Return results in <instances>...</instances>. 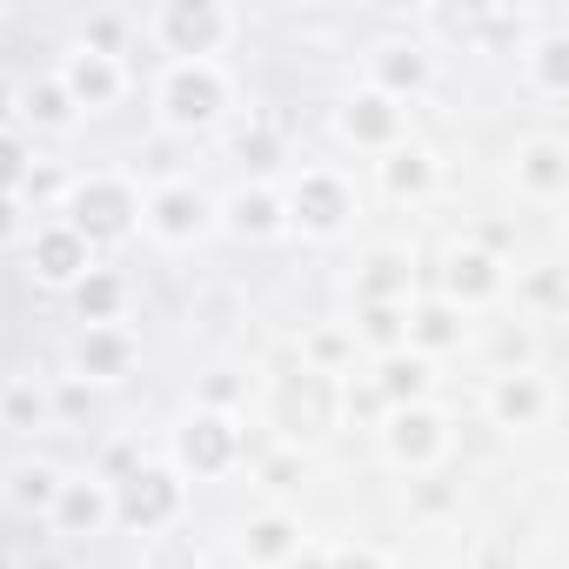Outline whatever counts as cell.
<instances>
[{
  "mask_svg": "<svg viewBox=\"0 0 569 569\" xmlns=\"http://www.w3.org/2000/svg\"><path fill=\"white\" fill-rule=\"evenodd\" d=\"M21 128V81L14 74H0V134Z\"/></svg>",
  "mask_w": 569,
  "mask_h": 569,
  "instance_id": "41",
  "label": "cell"
},
{
  "mask_svg": "<svg viewBox=\"0 0 569 569\" xmlns=\"http://www.w3.org/2000/svg\"><path fill=\"white\" fill-rule=\"evenodd\" d=\"M376 181H382V194H389L396 208H422V201L442 188V161H436V148H422V141L409 134L402 148H389V154L376 161Z\"/></svg>",
  "mask_w": 569,
  "mask_h": 569,
  "instance_id": "22",
  "label": "cell"
},
{
  "mask_svg": "<svg viewBox=\"0 0 569 569\" xmlns=\"http://www.w3.org/2000/svg\"><path fill=\"white\" fill-rule=\"evenodd\" d=\"M148 101L168 134H214L234 114V74L221 61H161Z\"/></svg>",
  "mask_w": 569,
  "mask_h": 569,
  "instance_id": "1",
  "label": "cell"
},
{
  "mask_svg": "<svg viewBox=\"0 0 569 569\" xmlns=\"http://www.w3.org/2000/svg\"><path fill=\"white\" fill-rule=\"evenodd\" d=\"M141 228H148V241H161V248H201V241L221 228V208H214V194H208L201 181L168 174V181H154V188L141 194Z\"/></svg>",
  "mask_w": 569,
  "mask_h": 569,
  "instance_id": "8",
  "label": "cell"
},
{
  "mask_svg": "<svg viewBox=\"0 0 569 569\" xmlns=\"http://www.w3.org/2000/svg\"><path fill=\"white\" fill-rule=\"evenodd\" d=\"M214 208H221V228L241 234V241L289 234V214H281V181H241V188L214 194Z\"/></svg>",
  "mask_w": 569,
  "mask_h": 569,
  "instance_id": "19",
  "label": "cell"
},
{
  "mask_svg": "<svg viewBox=\"0 0 569 569\" xmlns=\"http://www.w3.org/2000/svg\"><path fill=\"white\" fill-rule=\"evenodd\" d=\"M329 569H389V556L369 542H349V549H329Z\"/></svg>",
  "mask_w": 569,
  "mask_h": 569,
  "instance_id": "39",
  "label": "cell"
},
{
  "mask_svg": "<svg viewBox=\"0 0 569 569\" xmlns=\"http://www.w3.org/2000/svg\"><path fill=\"white\" fill-rule=\"evenodd\" d=\"M21 248H28V274L41 281V289H54V296H68L88 268H101V254H94L68 221H34V234H28Z\"/></svg>",
  "mask_w": 569,
  "mask_h": 569,
  "instance_id": "16",
  "label": "cell"
},
{
  "mask_svg": "<svg viewBox=\"0 0 569 569\" xmlns=\"http://www.w3.org/2000/svg\"><path fill=\"white\" fill-rule=\"evenodd\" d=\"M0 429L8 436H48L54 422V382L48 376H0Z\"/></svg>",
  "mask_w": 569,
  "mask_h": 569,
  "instance_id": "27",
  "label": "cell"
},
{
  "mask_svg": "<svg viewBox=\"0 0 569 569\" xmlns=\"http://www.w3.org/2000/svg\"><path fill=\"white\" fill-rule=\"evenodd\" d=\"M376 442H382V462H389V469H402V476H429V469L449 462V449H456V422L442 416V402H409V409H382Z\"/></svg>",
  "mask_w": 569,
  "mask_h": 569,
  "instance_id": "7",
  "label": "cell"
},
{
  "mask_svg": "<svg viewBox=\"0 0 569 569\" xmlns=\"http://www.w3.org/2000/svg\"><path fill=\"white\" fill-rule=\"evenodd\" d=\"M309 476V456L302 449H268L261 456V489H296Z\"/></svg>",
  "mask_w": 569,
  "mask_h": 569,
  "instance_id": "36",
  "label": "cell"
},
{
  "mask_svg": "<svg viewBox=\"0 0 569 569\" xmlns=\"http://www.w3.org/2000/svg\"><path fill=\"white\" fill-rule=\"evenodd\" d=\"M228 148H234V161L248 168V181H274V168H281V134H274L268 121H248Z\"/></svg>",
  "mask_w": 569,
  "mask_h": 569,
  "instance_id": "32",
  "label": "cell"
},
{
  "mask_svg": "<svg viewBox=\"0 0 569 569\" xmlns=\"http://www.w3.org/2000/svg\"><path fill=\"white\" fill-rule=\"evenodd\" d=\"M21 128H34V134H74L81 128V108L68 101V88L54 74H41V81L21 88Z\"/></svg>",
  "mask_w": 569,
  "mask_h": 569,
  "instance_id": "29",
  "label": "cell"
},
{
  "mask_svg": "<svg viewBox=\"0 0 569 569\" xmlns=\"http://www.w3.org/2000/svg\"><path fill=\"white\" fill-rule=\"evenodd\" d=\"M88 402H94V389L88 382H54V422H74V416H88Z\"/></svg>",
  "mask_w": 569,
  "mask_h": 569,
  "instance_id": "38",
  "label": "cell"
},
{
  "mask_svg": "<svg viewBox=\"0 0 569 569\" xmlns=\"http://www.w3.org/2000/svg\"><path fill=\"white\" fill-rule=\"evenodd\" d=\"M34 234V214H28V201L21 194H0V248H21Z\"/></svg>",
  "mask_w": 569,
  "mask_h": 569,
  "instance_id": "37",
  "label": "cell"
},
{
  "mask_svg": "<svg viewBox=\"0 0 569 569\" xmlns=\"http://www.w3.org/2000/svg\"><path fill=\"white\" fill-rule=\"evenodd\" d=\"M234 402H241V382H234V376H214V382L201 389L194 409H221V416H234Z\"/></svg>",
  "mask_w": 569,
  "mask_h": 569,
  "instance_id": "40",
  "label": "cell"
},
{
  "mask_svg": "<svg viewBox=\"0 0 569 569\" xmlns=\"http://www.w3.org/2000/svg\"><path fill=\"white\" fill-rule=\"evenodd\" d=\"M34 141L21 134V128H8V134H0V194H21L28 188V174H34Z\"/></svg>",
  "mask_w": 569,
  "mask_h": 569,
  "instance_id": "35",
  "label": "cell"
},
{
  "mask_svg": "<svg viewBox=\"0 0 569 569\" xmlns=\"http://www.w3.org/2000/svg\"><path fill=\"white\" fill-rule=\"evenodd\" d=\"M289 569H329V549H322V542H302V549L289 556Z\"/></svg>",
  "mask_w": 569,
  "mask_h": 569,
  "instance_id": "42",
  "label": "cell"
},
{
  "mask_svg": "<svg viewBox=\"0 0 569 569\" xmlns=\"http://www.w3.org/2000/svg\"><path fill=\"white\" fill-rule=\"evenodd\" d=\"M101 529H114V482H101L94 469L61 476V496L48 509V536L54 542H88Z\"/></svg>",
  "mask_w": 569,
  "mask_h": 569,
  "instance_id": "15",
  "label": "cell"
},
{
  "mask_svg": "<svg viewBox=\"0 0 569 569\" xmlns=\"http://www.w3.org/2000/svg\"><path fill=\"white\" fill-rule=\"evenodd\" d=\"M469 336H476V322H469L462 309H449V302H436V296H416V302H409V342H402V349H416L422 362L462 356Z\"/></svg>",
  "mask_w": 569,
  "mask_h": 569,
  "instance_id": "23",
  "label": "cell"
},
{
  "mask_svg": "<svg viewBox=\"0 0 569 569\" xmlns=\"http://www.w3.org/2000/svg\"><path fill=\"white\" fill-rule=\"evenodd\" d=\"M356 302H389V309L416 302V254L402 241H376L356 261Z\"/></svg>",
  "mask_w": 569,
  "mask_h": 569,
  "instance_id": "20",
  "label": "cell"
},
{
  "mask_svg": "<svg viewBox=\"0 0 569 569\" xmlns=\"http://www.w3.org/2000/svg\"><path fill=\"white\" fill-rule=\"evenodd\" d=\"M516 302L529 309V316H562L569 309V281H562V268H529L522 281H516Z\"/></svg>",
  "mask_w": 569,
  "mask_h": 569,
  "instance_id": "34",
  "label": "cell"
},
{
  "mask_svg": "<svg viewBox=\"0 0 569 569\" xmlns=\"http://www.w3.org/2000/svg\"><path fill=\"white\" fill-rule=\"evenodd\" d=\"M54 221H68V228L101 254V248H114V241H128V234L141 228V188H134V174H121V168H88V174L68 181V201H61Z\"/></svg>",
  "mask_w": 569,
  "mask_h": 569,
  "instance_id": "2",
  "label": "cell"
},
{
  "mask_svg": "<svg viewBox=\"0 0 569 569\" xmlns=\"http://www.w3.org/2000/svg\"><path fill=\"white\" fill-rule=\"evenodd\" d=\"M302 542H309L302 516L281 509V502H268V509H254V516L241 522V562H248V569H289V556H296Z\"/></svg>",
  "mask_w": 569,
  "mask_h": 569,
  "instance_id": "21",
  "label": "cell"
},
{
  "mask_svg": "<svg viewBox=\"0 0 569 569\" xmlns=\"http://www.w3.org/2000/svg\"><path fill=\"white\" fill-rule=\"evenodd\" d=\"M356 349L369 356H396L409 342V309H389V302H356V322H349Z\"/></svg>",
  "mask_w": 569,
  "mask_h": 569,
  "instance_id": "30",
  "label": "cell"
},
{
  "mask_svg": "<svg viewBox=\"0 0 569 569\" xmlns=\"http://www.w3.org/2000/svg\"><path fill=\"white\" fill-rule=\"evenodd\" d=\"M0 569H21V556H14V549H0Z\"/></svg>",
  "mask_w": 569,
  "mask_h": 569,
  "instance_id": "43",
  "label": "cell"
},
{
  "mask_svg": "<svg viewBox=\"0 0 569 569\" xmlns=\"http://www.w3.org/2000/svg\"><path fill=\"white\" fill-rule=\"evenodd\" d=\"M509 181H516V194H522L529 208H562V201H569V141H556V134L516 141Z\"/></svg>",
  "mask_w": 569,
  "mask_h": 569,
  "instance_id": "17",
  "label": "cell"
},
{
  "mask_svg": "<svg viewBox=\"0 0 569 569\" xmlns=\"http://www.w3.org/2000/svg\"><path fill=\"white\" fill-rule=\"evenodd\" d=\"M54 81L68 88V101H74L81 114H108V108H121V94H128V61L68 41L61 61H54Z\"/></svg>",
  "mask_w": 569,
  "mask_h": 569,
  "instance_id": "14",
  "label": "cell"
},
{
  "mask_svg": "<svg viewBox=\"0 0 569 569\" xmlns=\"http://www.w3.org/2000/svg\"><path fill=\"white\" fill-rule=\"evenodd\" d=\"M141 34V21L128 14V8H94L88 21H81V48H101V54H128V41Z\"/></svg>",
  "mask_w": 569,
  "mask_h": 569,
  "instance_id": "33",
  "label": "cell"
},
{
  "mask_svg": "<svg viewBox=\"0 0 569 569\" xmlns=\"http://www.w3.org/2000/svg\"><path fill=\"white\" fill-rule=\"evenodd\" d=\"M522 88L536 101H569V28H542V34H522Z\"/></svg>",
  "mask_w": 569,
  "mask_h": 569,
  "instance_id": "26",
  "label": "cell"
},
{
  "mask_svg": "<svg viewBox=\"0 0 569 569\" xmlns=\"http://www.w3.org/2000/svg\"><path fill=\"white\" fill-rule=\"evenodd\" d=\"M369 396L382 409H409V402H436V362H422L416 349H396V356H376V369L362 376Z\"/></svg>",
  "mask_w": 569,
  "mask_h": 569,
  "instance_id": "24",
  "label": "cell"
},
{
  "mask_svg": "<svg viewBox=\"0 0 569 569\" xmlns=\"http://www.w3.org/2000/svg\"><path fill=\"white\" fill-rule=\"evenodd\" d=\"M302 369L342 382V376L356 369V336H349V322H322V329H309V336H302Z\"/></svg>",
  "mask_w": 569,
  "mask_h": 569,
  "instance_id": "31",
  "label": "cell"
},
{
  "mask_svg": "<svg viewBox=\"0 0 569 569\" xmlns=\"http://www.w3.org/2000/svg\"><path fill=\"white\" fill-rule=\"evenodd\" d=\"M281 214H289V234H302V241H342L362 214V188H356V174L316 161L281 181Z\"/></svg>",
  "mask_w": 569,
  "mask_h": 569,
  "instance_id": "3",
  "label": "cell"
},
{
  "mask_svg": "<svg viewBox=\"0 0 569 569\" xmlns=\"http://www.w3.org/2000/svg\"><path fill=\"white\" fill-rule=\"evenodd\" d=\"M342 416V382L316 376V369H296L289 382L274 389V429H281V449H302L309 436L336 429Z\"/></svg>",
  "mask_w": 569,
  "mask_h": 569,
  "instance_id": "11",
  "label": "cell"
},
{
  "mask_svg": "<svg viewBox=\"0 0 569 569\" xmlns=\"http://www.w3.org/2000/svg\"><path fill=\"white\" fill-rule=\"evenodd\" d=\"M436 48L422 41V34H382L376 48H369V81L362 88H376V94H389V101H422L429 88H436Z\"/></svg>",
  "mask_w": 569,
  "mask_h": 569,
  "instance_id": "12",
  "label": "cell"
},
{
  "mask_svg": "<svg viewBox=\"0 0 569 569\" xmlns=\"http://www.w3.org/2000/svg\"><path fill=\"white\" fill-rule=\"evenodd\" d=\"M336 141L356 148V154H376V161H382L389 148L409 141V108L389 101V94H376V88H356V94L336 101Z\"/></svg>",
  "mask_w": 569,
  "mask_h": 569,
  "instance_id": "13",
  "label": "cell"
},
{
  "mask_svg": "<svg viewBox=\"0 0 569 569\" xmlns=\"http://www.w3.org/2000/svg\"><path fill=\"white\" fill-rule=\"evenodd\" d=\"M234 8L228 0H161L141 21V34L168 54V61H221V48L234 41Z\"/></svg>",
  "mask_w": 569,
  "mask_h": 569,
  "instance_id": "4",
  "label": "cell"
},
{
  "mask_svg": "<svg viewBox=\"0 0 569 569\" xmlns=\"http://www.w3.org/2000/svg\"><path fill=\"white\" fill-rule=\"evenodd\" d=\"M128 302H134V289H128V274L121 268H88L74 289H68V309H74V322L81 329H114V322H128Z\"/></svg>",
  "mask_w": 569,
  "mask_h": 569,
  "instance_id": "25",
  "label": "cell"
},
{
  "mask_svg": "<svg viewBox=\"0 0 569 569\" xmlns=\"http://www.w3.org/2000/svg\"><path fill=\"white\" fill-rule=\"evenodd\" d=\"M482 416H489V429H502V436H536V429H549V416H556V389H549V376L542 369H496L489 376V389H482Z\"/></svg>",
  "mask_w": 569,
  "mask_h": 569,
  "instance_id": "10",
  "label": "cell"
},
{
  "mask_svg": "<svg viewBox=\"0 0 569 569\" xmlns=\"http://www.w3.org/2000/svg\"><path fill=\"white\" fill-rule=\"evenodd\" d=\"M61 476H68V469H54V462H41V456H21V462L0 469V502H8L14 516H28V522H48V509H54V496H61Z\"/></svg>",
  "mask_w": 569,
  "mask_h": 569,
  "instance_id": "28",
  "label": "cell"
},
{
  "mask_svg": "<svg viewBox=\"0 0 569 569\" xmlns=\"http://www.w3.org/2000/svg\"><path fill=\"white\" fill-rule=\"evenodd\" d=\"M134 362H141V342H134L128 322H114V329H74V349H68L74 382H88V389H121V382L134 376Z\"/></svg>",
  "mask_w": 569,
  "mask_h": 569,
  "instance_id": "18",
  "label": "cell"
},
{
  "mask_svg": "<svg viewBox=\"0 0 569 569\" xmlns=\"http://www.w3.org/2000/svg\"><path fill=\"white\" fill-rule=\"evenodd\" d=\"M188 516V482L174 462H134L121 482H114V529L128 536H168L174 522Z\"/></svg>",
  "mask_w": 569,
  "mask_h": 569,
  "instance_id": "6",
  "label": "cell"
},
{
  "mask_svg": "<svg viewBox=\"0 0 569 569\" xmlns=\"http://www.w3.org/2000/svg\"><path fill=\"white\" fill-rule=\"evenodd\" d=\"M502 296H509V261L502 254H489L482 241H456L442 254V268H436V302H449L462 316H482Z\"/></svg>",
  "mask_w": 569,
  "mask_h": 569,
  "instance_id": "9",
  "label": "cell"
},
{
  "mask_svg": "<svg viewBox=\"0 0 569 569\" xmlns=\"http://www.w3.org/2000/svg\"><path fill=\"white\" fill-rule=\"evenodd\" d=\"M168 462L181 469V482H221L248 462V429L241 416H221V409H188L174 442H168Z\"/></svg>",
  "mask_w": 569,
  "mask_h": 569,
  "instance_id": "5",
  "label": "cell"
}]
</instances>
